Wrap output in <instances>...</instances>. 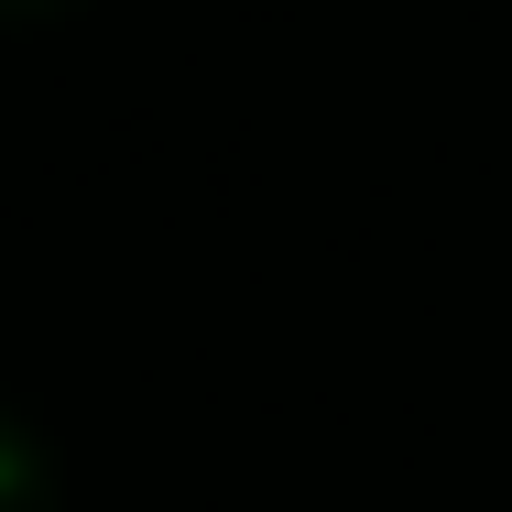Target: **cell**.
I'll return each mask as SVG.
<instances>
[{"label": "cell", "mask_w": 512, "mask_h": 512, "mask_svg": "<svg viewBox=\"0 0 512 512\" xmlns=\"http://www.w3.org/2000/svg\"><path fill=\"white\" fill-rule=\"evenodd\" d=\"M55 11H88V0H0V22H55Z\"/></svg>", "instance_id": "cell-2"}, {"label": "cell", "mask_w": 512, "mask_h": 512, "mask_svg": "<svg viewBox=\"0 0 512 512\" xmlns=\"http://www.w3.org/2000/svg\"><path fill=\"white\" fill-rule=\"evenodd\" d=\"M0 512H66V480H55V447L0 404Z\"/></svg>", "instance_id": "cell-1"}]
</instances>
